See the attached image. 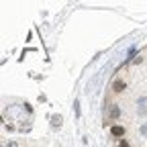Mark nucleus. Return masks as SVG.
Here are the masks:
<instances>
[{"mask_svg": "<svg viewBox=\"0 0 147 147\" xmlns=\"http://www.w3.org/2000/svg\"><path fill=\"white\" fill-rule=\"evenodd\" d=\"M110 135L121 139V137L125 135V127H121V125H113V127H110Z\"/></svg>", "mask_w": 147, "mask_h": 147, "instance_id": "nucleus-1", "label": "nucleus"}, {"mask_svg": "<svg viewBox=\"0 0 147 147\" xmlns=\"http://www.w3.org/2000/svg\"><path fill=\"white\" fill-rule=\"evenodd\" d=\"M108 115H110V119H119L121 117V108L117 104H110V113Z\"/></svg>", "mask_w": 147, "mask_h": 147, "instance_id": "nucleus-2", "label": "nucleus"}, {"mask_svg": "<svg viewBox=\"0 0 147 147\" xmlns=\"http://www.w3.org/2000/svg\"><path fill=\"white\" fill-rule=\"evenodd\" d=\"M125 86H127V84H125V80H115L113 90H115V92H123V90H125Z\"/></svg>", "mask_w": 147, "mask_h": 147, "instance_id": "nucleus-3", "label": "nucleus"}, {"mask_svg": "<svg viewBox=\"0 0 147 147\" xmlns=\"http://www.w3.org/2000/svg\"><path fill=\"white\" fill-rule=\"evenodd\" d=\"M74 110H76V117H80V115H82V110H80V100L74 102Z\"/></svg>", "mask_w": 147, "mask_h": 147, "instance_id": "nucleus-4", "label": "nucleus"}, {"mask_svg": "<svg viewBox=\"0 0 147 147\" xmlns=\"http://www.w3.org/2000/svg\"><path fill=\"white\" fill-rule=\"evenodd\" d=\"M119 147H129V143H127L125 139H121V141H119Z\"/></svg>", "mask_w": 147, "mask_h": 147, "instance_id": "nucleus-5", "label": "nucleus"}, {"mask_svg": "<svg viewBox=\"0 0 147 147\" xmlns=\"http://www.w3.org/2000/svg\"><path fill=\"white\" fill-rule=\"evenodd\" d=\"M6 147H18V143H16V141H8Z\"/></svg>", "mask_w": 147, "mask_h": 147, "instance_id": "nucleus-6", "label": "nucleus"}]
</instances>
